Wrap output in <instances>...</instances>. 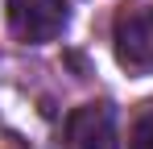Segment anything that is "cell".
<instances>
[{"label":"cell","instance_id":"cell-1","mask_svg":"<svg viewBox=\"0 0 153 149\" xmlns=\"http://www.w3.org/2000/svg\"><path fill=\"white\" fill-rule=\"evenodd\" d=\"M112 46L128 74H153V4H128L116 13Z\"/></svg>","mask_w":153,"mask_h":149},{"label":"cell","instance_id":"cell-2","mask_svg":"<svg viewBox=\"0 0 153 149\" xmlns=\"http://www.w3.org/2000/svg\"><path fill=\"white\" fill-rule=\"evenodd\" d=\"M66 21L71 13L62 0H8V29L17 42H29V46L54 42L62 37Z\"/></svg>","mask_w":153,"mask_h":149},{"label":"cell","instance_id":"cell-3","mask_svg":"<svg viewBox=\"0 0 153 149\" xmlns=\"http://www.w3.org/2000/svg\"><path fill=\"white\" fill-rule=\"evenodd\" d=\"M66 149H116V112L108 104H83L66 116Z\"/></svg>","mask_w":153,"mask_h":149},{"label":"cell","instance_id":"cell-4","mask_svg":"<svg viewBox=\"0 0 153 149\" xmlns=\"http://www.w3.org/2000/svg\"><path fill=\"white\" fill-rule=\"evenodd\" d=\"M128 149H153V104L132 120V133H128Z\"/></svg>","mask_w":153,"mask_h":149}]
</instances>
